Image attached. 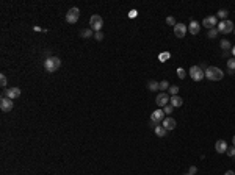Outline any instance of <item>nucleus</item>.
Returning a JSON list of instances; mask_svg holds the SVG:
<instances>
[{
    "label": "nucleus",
    "mask_w": 235,
    "mask_h": 175,
    "mask_svg": "<svg viewBox=\"0 0 235 175\" xmlns=\"http://www.w3.org/2000/svg\"><path fill=\"white\" fill-rule=\"evenodd\" d=\"M177 77H179V78H182V80L185 78V71L182 69V67H179V69H177Z\"/></svg>",
    "instance_id": "nucleus-29"
},
{
    "label": "nucleus",
    "mask_w": 235,
    "mask_h": 175,
    "mask_svg": "<svg viewBox=\"0 0 235 175\" xmlns=\"http://www.w3.org/2000/svg\"><path fill=\"white\" fill-rule=\"evenodd\" d=\"M0 85H2V88H6V75L5 74L0 75Z\"/></svg>",
    "instance_id": "nucleus-26"
},
{
    "label": "nucleus",
    "mask_w": 235,
    "mask_h": 175,
    "mask_svg": "<svg viewBox=\"0 0 235 175\" xmlns=\"http://www.w3.org/2000/svg\"><path fill=\"white\" fill-rule=\"evenodd\" d=\"M89 25H91V30L93 31H100L102 30V25H104V19L99 16V14H93L91 19H89Z\"/></svg>",
    "instance_id": "nucleus-4"
},
{
    "label": "nucleus",
    "mask_w": 235,
    "mask_h": 175,
    "mask_svg": "<svg viewBox=\"0 0 235 175\" xmlns=\"http://www.w3.org/2000/svg\"><path fill=\"white\" fill-rule=\"evenodd\" d=\"M226 153H227L229 156H235V147H227Z\"/></svg>",
    "instance_id": "nucleus-30"
},
{
    "label": "nucleus",
    "mask_w": 235,
    "mask_h": 175,
    "mask_svg": "<svg viewBox=\"0 0 235 175\" xmlns=\"http://www.w3.org/2000/svg\"><path fill=\"white\" fill-rule=\"evenodd\" d=\"M80 35H81V38H91L93 36V30L91 28H85V30L80 31Z\"/></svg>",
    "instance_id": "nucleus-20"
},
{
    "label": "nucleus",
    "mask_w": 235,
    "mask_h": 175,
    "mask_svg": "<svg viewBox=\"0 0 235 175\" xmlns=\"http://www.w3.org/2000/svg\"><path fill=\"white\" fill-rule=\"evenodd\" d=\"M61 66V60L58 57H47V60L44 61V69L49 72V74H53L60 69Z\"/></svg>",
    "instance_id": "nucleus-1"
},
{
    "label": "nucleus",
    "mask_w": 235,
    "mask_h": 175,
    "mask_svg": "<svg viewBox=\"0 0 235 175\" xmlns=\"http://www.w3.org/2000/svg\"><path fill=\"white\" fill-rule=\"evenodd\" d=\"M196 172H198V167H196V166H191V167H190V172H188V173H191V175H195Z\"/></svg>",
    "instance_id": "nucleus-34"
},
{
    "label": "nucleus",
    "mask_w": 235,
    "mask_h": 175,
    "mask_svg": "<svg viewBox=\"0 0 235 175\" xmlns=\"http://www.w3.org/2000/svg\"><path fill=\"white\" fill-rule=\"evenodd\" d=\"M154 131H155V134H157L158 138H165V136H166V130H165L161 125H157V127L154 128Z\"/></svg>",
    "instance_id": "nucleus-17"
},
{
    "label": "nucleus",
    "mask_w": 235,
    "mask_h": 175,
    "mask_svg": "<svg viewBox=\"0 0 235 175\" xmlns=\"http://www.w3.org/2000/svg\"><path fill=\"white\" fill-rule=\"evenodd\" d=\"M147 88H149V91H158L160 89V83L155 82V80H150V82L147 83Z\"/></svg>",
    "instance_id": "nucleus-18"
},
{
    "label": "nucleus",
    "mask_w": 235,
    "mask_h": 175,
    "mask_svg": "<svg viewBox=\"0 0 235 175\" xmlns=\"http://www.w3.org/2000/svg\"><path fill=\"white\" fill-rule=\"evenodd\" d=\"M136 16H138V11H136V9H132V11L129 13V17H130V19H132V17H136Z\"/></svg>",
    "instance_id": "nucleus-33"
},
{
    "label": "nucleus",
    "mask_w": 235,
    "mask_h": 175,
    "mask_svg": "<svg viewBox=\"0 0 235 175\" xmlns=\"http://www.w3.org/2000/svg\"><path fill=\"white\" fill-rule=\"evenodd\" d=\"M227 69H230V71H235V58H230V60H227Z\"/></svg>",
    "instance_id": "nucleus-24"
},
{
    "label": "nucleus",
    "mask_w": 235,
    "mask_h": 175,
    "mask_svg": "<svg viewBox=\"0 0 235 175\" xmlns=\"http://www.w3.org/2000/svg\"><path fill=\"white\" fill-rule=\"evenodd\" d=\"M165 89H169V83L166 82V80L160 82V91H165Z\"/></svg>",
    "instance_id": "nucleus-25"
},
{
    "label": "nucleus",
    "mask_w": 235,
    "mask_h": 175,
    "mask_svg": "<svg viewBox=\"0 0 235 175\" xmlns=\"http://www.w3.org/2000/svg\"><path fill=\"white\" fill-rule=\"evenodd\" d=\"M216 28H218V31L219 33H223V35H227V33H232L233 31V24H232V20H221L218 25H216Z\"/></svg>",
    "instance_id": "nucleus-5"
},
{
    "label": "nucleus",
    "mask_w": 235,
    "mask_h": 175,
    "mask_svg": "<svg viewBox=\"0 0 235 175\" xmlns=\"http://www.w3.org/2000/svg\"><path fill=\"white\" fill-rule=\"evenodd\" d=\"M218 33H219V31H218V28H210V30H209V35H207V38L215 39V38L218 36Z\"/></svg>",
    "instance_id": "nucleus-22"
},
{
    "label": "nucleus",
    "mask_w": 235,
    "mask_h": 175,
    "mask_svg": "<svg viewBox=\"0 0 235 175\" xmlns=\"http://www.w3.org/2000/svg\"><path fill=\"white\" fill-rule=\"evenodd\" d=\"M190 77L195 80V82H201V80L205 77V74L201 69V66H191L190 67Z\"/></svg>",
    "instance_id": "nucleus-6"
},
{
    "label": "nucleus",
    "mask_w": 235,
    "mask_h": 175,
    "mask_svg": "<svg viewBox=\"0 0 235 175\" xmlns=\"http://www.w3.org/2000/svg\"><path fill=\"white\" fill-rule=\"evenodd\" d=\"M224 175H235V172H233V170H227Z\"/></svg>",
    "instance_id": "nucleus-37"
},
{
    "label": "nucleus",
    "mask_w": 235,
    "mask_h": 175,
    "mask_svg": "<svg viewBox=\"0 0 235 175\" xmlns=\"http://www.w3.org/2000/svg\"><path fill=\"white\" fill-rule=\"evenodd\" d=\"M185 175H191V173H185Z\"/></svg>",
    "instance_id": "nucleus-40"
},
{
    "label": "nucleus",
    "mask_w": 235,
    "mask_h": 175,
    "mask_svg": "<svg viewBox=\"0 0 235 175\" xmlns=\"http://www.w3.org/2000/svg\"><path fill=\"white\" fill-rule=\"evenodd\" d=\"M13 100L11 99H8V97H3L2 100H0V110H2L3 113H9L11 110H13Z\"/></svg>",
    "instance_id": "nucleus-9"
},
{
    "label": "nucleus",
    "mask_w": 235,
    "mask_h": 175,
    "mask_svg": "<svg viewBox=\"0 0 235 175\" xmlns=\"http://www.w3.org/2000/svg\"><path fill=\"white\" fill-rule=\"evenodd\" d=\"M169 57H171L169 52H163V53H160V55H158V60H160V61H166Z\"/></svg>",
    "instance_id": "nucleus-23"
},
{
    "label": "nucleus",
    "mask_w": 235,
    "mask_h": 175,
    "mask_svg": "<svg viewBox=\"0 0 235 175\" xmlns=\"http://www.w3.org/2000/svg\"><path fill=\"white\" fill-rule=\"evenodd\" d=\"M172 108H174V106L169 103V105H166V106H165V108H163V111H165V114H169V113H172Z\"/></svg>",
    "instance_id": "nucleus-28"
},
{
    "label": "nucleus",
    "mask_w": 235,
    "mask_h": 175,
    "mask_svg": "<svg viewBox=\"0 0 235 175\" xmlns=\"http://www.w3.org/2000/svg\"><path fill=\"white\" fill-rule=\"evenodd\" d=\"M169 102H171V105L174 106V108H179V106H182V105H184L182 97H179V96H171Z\"/></svg>",
    "instance_id": "nucleus-16"
},
{
    "label": "nucleus",
    "mask_w": 235,
    "mask_h": 175,
    "mask_svg": "<svg viewBox=\"0 0 235 175\" xmlns=\"http://www.w3.org/2000/svg\"><path fill=\"white\" fill-rule=\"evenodd\" d=\"M35 31H46V30H43L41 27H38V25H36V27H35Z\"/></svg>",
    "instance_id": "nucleus-36"
},
{
    "label": "nucleus",
    "mask_w": 235,
    "mask_h": 175,
    "mask_svg": "<svg viewBox=\"0 0 235 175\" xmlns=\"http://www.w3.org/2000/svg\"><path fill=\"white\" fill-rule=\"evenodd\" d=\"M227 16H229V11L227 9H219L218 11V17L221 20H227Z\"/></svg>",
    "instance_id": "nucleus-19"
},
{
    "label": "nucleus",
    "mask_w": 235,
    "mask_h": 175,
    "mask_svg": "<svg viewBox=\"0 0 235 175\" xmlns=\"http://www.w3.org/2000/svg\"><path fill=\"white\" fill-rule=\"evenodd\" d=\"M204 74H205V78L212 80V82H219V80H223V77H224L223 71L218 69V67H215V66L207 67V69L204 71Z\"/></svg>",
    "instance_id": "nucleus-2"
},
{
    "label": "nucleus",
    "mask_w": 235,
    "mask_h": 175,
    "mask_svg": "<svg viewBox=\"0 0 235 175\" xmlns=\"http://www.w3.org/2000/svg\"><path fill=\"white\" fill-rule=\"evenodd\" d=\"M188 31L191 33V35H199V31H201V25L196 22V20H191L190 22V25H188Z\"/></svg>",
    "instance_id": "nucleus-15"
},
{
    "label": "nucleus",
    "mask_w": 235,
    "mask_h": 175,
    "mask_svg": "<svg viewBox=\"0 0 235 175\" xmlns=\"http://www.w3.org/2000/svg\"><path fill=\"white\" fill-rule=\"evenodd\" d=\"M230 53H232V55H233V58H235V46L230 49Z\"/></svg>",
    "instance_id": "nucleus-38"
},
{
    "label": "nucleus",
    "mask_w": 235,
    "mask_h": 175,
    "mask_svg": "<svg viewBox=\"0 0 235 175\" xmlns=\"http://www.w3.org/2000/svg\"><path fill=\"white\" fill-rule=\"evenodd\" d=\"M21 96V89L19 88H8L6 89V97L11 99V100H14Z\"/></svg>",
    "instance_id": "nucleus-14"
},
{
    "label": "nucleus",
    "mask_w": 235,
    "mask_h": 175,
    "mask_svg": "<svg viewBox=\"0 0 235 175\" xmlns=\"http://www.w3.org/2000/svg\"><path fill=\"white\" fill-rule=\"evenodd\" d=\"M161 127L166 130V131L174 130V128H176V120H174L172 117H165V120L161 122Z\"/></svg>",
    "instance_id": "nucleus-12"
},
{
    "label": "nucleus",
    "mask_w": 235,
    "mask_h": 175,
    "mask_svg": "<svg viewBox=\"0 0 235 175\" xmlns=\"http://www.w3.org/2000/svg\"><path fill=\"white\" fill-rule=\"evenodd\" d=\"M94 39H97V41H102V39H104V33H102V31L94 33Z\"/></svg>",
    "instance_id": "nucleus-31"
},
{
    "label": "nucleus",
    "mask_w": 235,
    "mask_h": 175,
    "mask_svg": "<svg viewBox=\"0 0 235 175\" xmlns=\"http://www.w3.org/2000/svg\"><path fill=\"white\" fill-rule=\"evenodd\" d=\"M78 17H80V9L77 6L71 8V9L66 13V22L67 24H75L78 20Z\"/></svg>",
    "instance_id": "nucleus-7"
},
{
    "label": "nucleus",
    "mask_w": 235,
    "mask_h": 175,
    "mask_svg": "<svg viewBox=\"0 0 235 175\" xmlns=\"http://www.w3.org/2000/svg\"><path fill=\"white\" fill-rule=\"evenodd\" d=\"M215 150H216L218 153H224V152L227 150V142H226L224 139H218V141L215 142Z\"/></svg>",
    "instance_id": "nucleus-13"
},
{
    "label": "nucleus",
    "mask_w": 235,
    "mask_h": 175,
    "mask_svg": "<svg viewBox=\"0 0 235 175\" xmlns=\"http://www.w3.org/2000/svg\"><path fill=\"white\" fill-rule=\"evenodd\" d=\"M166 24H168V25H174V27L177 25V24H176V19H174V17H171V16H169V17H166Z\"/></svg>",
    "instance_id": "nucleus-32"
},
{
    "label": "nucleus",
    "mask_w": 235,
    "mask_h": 175,
    "mask_svg": "<svg viewBox=\"0 0 235 175\" xmlns=\"http://www.w3.org/2000/svg\"><path fill=\"white\" fill-rule=\"evenodd\" d=\"M229 53H230V50H223V57H224V58L229 57Z\"/></svg>",
    "instance_id": "nucleus-35"
},
{
    "label": "nucleus",
    "mask_w": 235,
    "mask_h": 175,
    "mask_svg": "<svg viewBox=\"0 0 235 175\" xmlns=\"http://www.w3.org/2000/svg\"><path fill=\"white\" fill-rule=\"evenodd\" d=\"M187 31H188V28H187L184 24H177L174 27V35H176V38H185Z\"/></svg>",
    "instance_id": "nucleus-11"
},
{
    "label": "nucleus",
    "mask_w": 235,
    "mask_h": 175,
    "mask_svg": "<svg viewBox=\"0 0 235 175\" xmlns=\"http://www.w3.org/2000/svg\"><path fill=\"white\" fill-rule=\"evenodd\" d=\"M202 25L205 27V28H216V25H218V20H216V17L215 16H209V17H205L204 20H202Z\"/></svg>",
    "instance_id": "nucleus-10"
},
{
    "label": "nucleus",
    "mask_w": 235,
    "mask_h": 175,
    "mask_svg": "<svg viewBox=\"0 0 235 175\" xmlns=\"http://www.w3.org/2000/svg\"><path fill=\"white\" fill-rule=\"evenodd\" d=\"M221 49L223 50H230L232 49V46H230V42L227 41V39H223V41H221Z\"/></svg>",
    "instance_id": "nucleus-21"
},
{
    "label": "nucleus",
    "mask_w": 235,
    "mask_h": 175,
    "mask_svg": "<svg viewBox=\"0 0 235 175\" xmlns=\"http://www.w3.org/2000/svg\"><path fill=\"white\" fill-rule=\"evenodd\" d=\"M165 111L161 110V108H158V110H155L154 113L150 114V127L152 128H155L157 125H160V122H163L165 120Z\"/></svg>",
    "instance_id": "nucleus-3"
},
{
    "label": "nucleus",
    "mask_w": 235,
    "mask_h": 175,
    "mask_svg": "<svg viewBox=\"0 0 235 175\" xmlns=\"http://www.w3.org/2000/svg\"><path fill=\"white\" fill-rule=\"evenodd\" d=\"M179 92V86H169V94L171 96H177Z\"/></svg>",
    "instance_id": "nucleus-27"
},
{
    "label": "nucleus",
    "mask_w": 235,
    "mask_h": 175,
    "mask_svg": "<svg viewBox=\"0 0 235 175\" xmlns=\"http://www.w3.org/2000/svg\"><path fill=\"white\" fill-rule=\"evenodd\" d=\"M232 142H233V147H235V136H233V139H232Z\"/></svg>",
    "instance_id": "nucleus-39"
},
{
    "label": "nucleus",
    "mask_w": 235,
    "mask_h": 175,
    "mask_svg": "<svg viewBox=\"0 0 235 175\" xmlns=\"http://www.w3.org/2000/svg\"><path fill=\"white\" fill-rule=\"evenodd\" d=\"M169 96H168V94H165V92H160L158 94V96H157V99H155V103L160 106V108H165V106H166V105H169L168 102H169Z\"/></svg>",
    "instance_id": "nucleus-8"
}]
</instances>
